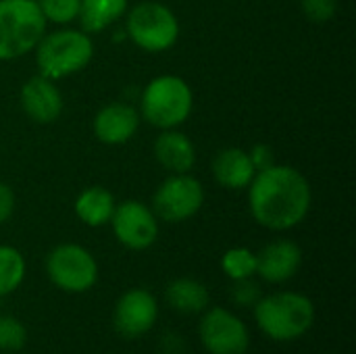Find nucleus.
Here are the masks:
<instances>
[{"label": "nucleus", "instance_id": "nucleus-15", "mask_svg": "<svg viewBox=\"0 0 356 354\" xmlns=\"http://www.w3.org/2000/svg\"><path fill=\"white\" fill-rule=\"evenodd\" d=\"M154 159L169 173H190L196 165V148L186 134L161 129L154 140Z\"/></svg>", "mask_w": 356, "mask_h": 354}, {"label": "nucleus", "instance_id": "nucleus-2", "mask_svg": "<svg viewBox=\"0 0 356 354\" xmlns=\"http://www.w3.org/2000/svg\"><path fill=\"white\" fill-rule=\"evenodd\" d=\"M254 321L275 342L298 340L315 323V305L300 292H275L257 303Z\"/></svg>", "mask_w": 356, "mask_h": 354}, {"label": "nucleus", "instance_id": "nucleus-7", "mask_svg": "<svg viewBox=\"0 0 356 354\" xmlns=\"http://www.w3.org/2000/svg\"><path fill=\"white\" fill-rule=\"evenodd\" d=\"M46 275L58 290L81 294L98 282V263L88 248L67 242L48 252Z\"/></svg>", "mask_w": 356, "mask_h": 354}, {"label": "nucleus", "instance_id": "nucleus-17", "mask_svg": "<svg viewBox=\"0 0 356 354\" xmlns=\"http://www.w3.org/2000/svg\"><path fill=\"white\" fill-rule=\"evenodd\" d=\"M115 207H117L115 196L102 186L86 188L83 192H79V196L73 202L77 219L90 227H102V225L111 223Z\"/></svg>", "mask_w": 356, "mask_h": 354}, {"label": "nucleus", "instance_id": "nucleus-14", "mask_svg": "<svg viewBox=\"0 0 356 354\" xmlns=\"http://www.w3.org/2000/svg\"><path fill=\"white\" fill-rule=\"evenodd\" d=\"M140 127V113L131 104L113 102L102 106L94 117V136L108 146L129 142Z\"/></svg>", "mask_w": 356, "mask_h": 354}, {"label": "nucleus", "instance_id": "nucleus-1", "mask_svg": "<svg viewBox=\"0 0 356 354\" xmlns=\"http://www.w3.org/2000/svg\"><path fill=\"white\" fill-rule=\"evenodd\" d=\"M313 204L309 179L294 167L271 165L257 171L248 186V209L252 219L271 230L288 232L300 225Z\"/></svg>", "mask_w": 356, "mask_h": 354}, {"label": "nucleus", "instance_id": "nucleus-8", "mask_svg": "<svg viewBox=\"0 0 356 354\" xmlns=\"http://www.w3.org/2000/svg\"><path fill=\"white\" fill-rule=\"evenodd\" d=\"M204 204V188L190 173H171L152 196V211L167 223L192 219Z\"/></svg>", "mask_w": 356, "mask_h": 354}, {"label": "nucleus", "instance_id": "nucleus-18", "mask_svg": "<svg viewBox=\"0 0 356 354\" xmlns=\"http://www.w3.org/2000/svg\"><path fill=\"white\" fill-rule=\"evenodd\" d=\"M165 298L169 303V307L181 315H196L202 313L209 307V290L204 284H200L198 280L192 277H179L173 280L167 290H165Z\"/></svg>", "mask_w": 356, "mask_h": 354}, {"label": "nucleus", "instance_id": "nucleus-16", "mask_svg": "<svg viewBox=\"0 0 356 354\" xmlns=\"http://www.w3.org/2000/svg\"><path fill=\"white\" fill-rule=\"evenodd\" d=\"M213 177L219 186L227 190H244L250 186L257 169L248 156V150L242 148H223L213 159Z\"/></svg>", "mask_w": 356, "mask_h": 354}, {"label": "nucleus", "instance_id": "nucleus-13", "mask_svg": "<svg viewBox=\"0 0 356 354\" xmlns=\"http://www.w3.org/2000/svg\"><path fill=\"white\" fill-rule=\"evenodd\" d=\"M302 265V250L292 240H275L257 255V273L269 284L292 280Z\"/></svg>", "mask_w": 356, "mask_h": 354}, {"label": "nucleus", "instance_id": "nucleus-20", "mask_svg": "<svg viewBox=\"0 0 356 354\" xmlns=\"http://www.w3.org/2000/svg\"><path fill=\"white\" fill-rule=\"evenodd\" d=\"M25 259L15 246L0 244V298L13 294L25 280Z\"/></svg>", "mask_w": 356, "mask_h": 354}, {"label": "nucleus", "instance_id": "nucleus-9", "mask_svg": "<svg viewBox=\"0 0 356 354\" xmlns=\"http://www.w3.org/2000/svg\"><path fill=\"white\" fill-rule=\"evenodd\" d=\"M198 336L209 354H246L250 346V332L246 323L221 307L202 315Z\"/></svg>", "mask_w": 356, "mask_h": 354}, {"label": "nucleus", "instance_id": "nucleus-19", "mask_svg": "<svg viewBox=\"0 0 356 354\" xmlns=\"http://www.w3.org/2000/svg\"><path fill=\"white\" fill-rule=\"evenodd\" d=\"M127 13V0H81L79 23L86 33H98L111 27Z\"/></svg>", "mask_w": 356, "mask_h": 354}, {"label": "nucleus", "instance_id": "nucleus-24", "mask_svg": "<svg viewBox=\"0 0 356 354\" xmlns=\"http://www.w3.org/2000/svg\"><path fill=\"white\" fill-rule=\"evenodd\" d=\"M300 8L311 23H327L338 13V0H300Z\"/></svg>", "mask_w": 356, "mask_h": 354}, {"label": "nucleus", "instance_id": "nucleus-21", "mask_svg": "<svg viewBox=\"0 0 356 354\" xmlns=\"http://www.w3.org/2000/svg\"><path fill=\"white\" fill-rule=\"evenodd\" d=\"M221 269L232 282L250 280L257 273V255L244 246L229 248L221 259Z\"/></svg>", "mask_w": 356, "mask_h": 354}, {"label": "nucleus", "instance_id": "nucleus-26", "mask_svg": "<svg viewBox=\"0 0 356 354\" xmlns=\"http://www.w3.org/2000/svg\"><path fill=\"white\" fill-rule=\"evenodd\" d=\"M15 213V192L10 186L0 182V225L6 223Z\"/></svg>", "mask_w": 356, "mask_h": 354}, {"label": "nucleus", "instance_id": "nucleus-25", "mask_svg": "<svg viewBox=\"0 0 356 354\" xmlns=\"http://www.w3.org/2000/svg\"><path fill=\"white\" fill-rule=\"evenodd\" d=\"M248 156L254 165L257 171H263L271 165H275V154H273V148L267 146V144H257L252 146V150H248Z\"/></svg>", "mask_w": 356, "mask_h": 354}, {"label": "nucleus", "instance_id": "nucleus-10", "mask_svg": "<svg viewBox=\"0 0 356 354\" xmlns=\"http://www.w3.org/2000/svg\"><path fill=\"white\" fill-rule=\"evenodd\" d=\"M117 242L129 250H146L159 238V217L138 200H125L115 207L111 217Z\"/></svg>", "mask_w": 356, "mask_h": 354}, {"label": "nucleus", "instance_id": "nucleus-4", "mask_svg": "<svg viewBox=\"0 0 356 354\" xmlns=\"http://www.w3.org/2000/svg\"><path fill=\"white\" fill-rule=\"evenodd\" d=\"M194 106V94L186 79L177 75H159L148 81L140 98V117L159 129H175L188 121Z\"/></svg>", "mask_w": 356, "mask_h": 354}, {"label": "nucleus", "instance_id": "nucleus-23", "mask_svg": "<svg viewBox=\"0 0 356 354\" xmlns=\"http://www.w3.org/2000/svg\"><path fill=\"white\" fill-rule=\"evenodd\" d=\"M27 342L25 325L15 317H0V351L2 353H17Z\"/></svg>", "mask_w": 356, "mask_h": 354}, {"label": "nucleus", "instance_id": "nucleus-11", "mask_svg": "<svg viewBox=\"0 0 356 354\" xmlns=\"http://www.w3.org/2000/svg\"><path fill=\"white\" fill-rule=\"evenodd\" d=\"M159 319V305L156 298L144 288H131L119 296L113 323L115 330L125 338H140L148 334Z\"/></svg>", "mask_w": 356, "mask_h": 354}, {"label": "nucleus", "instance_id": "nucleus-22", "mask_svg": "<svg viewBox=\"0 0 356 354\" xmlns=\"http://www.w3.org/2000/svg\"><path fill=\"white\" fill-rule=\"evenodd\" d=\"M46 23L67 25L79 17L81 0H40L38 2Z\"/></svg>", "mask_w": 356, "mask_h": 354}, {"label": "nucleus", "instance_id": "nucleus-6", "mask_svg": "<svg viewBox=\"0 0 356 354\" xmlns=\"http://www.w3.org/2000/svg\"><path fill=\"white\" fill-rule=\"evenodd\" d=\"M125 31L138 48L146 52H165L179 38V21L167 4L146 0L127 13Z\"/></svg>", "mask_w": 356, "mask_h": 354}, {"label": "nucleus", "instance_id": "nucleus-3", "mask_svg": "<svg viewBox=\"0 0 356 354\" xmlns=\"http://www.w3.org/2000/svg\"><path fill=\"white\" fill-rule=\"evenodd\" d=\"M33 52L40 75L58 81L86 69L94 56V42L83 29H58L44 33Z\"/></svg>", "mask_w": 356, "mask_h": 354}, {"label": "nucleus", "instance_id": "nucleus-12", "mask_svg": "<svg viewBox=\"0 0 356 354\" xmlns=\"http://www.w3.org/2000/svg\"><path fill=\"white\" fill-rule=\"evenodd\" d=\"M19 100H21V108L23 113L35 121V123H52L60 117L63 113V94L60 90L56 88V81L54 79H48L44 75H33L29 77L23 88H21V94H19Z\"/></svg>", "mask_w": 356, "mask_h": 354}, {"label": "nucleus", "instance_id": "nucleus-27", "mask_svg": "<svg viewBox=\"0 0 356 354\" xmlns=\"http://www.w3.org/2000/svg\"><path fill=\"white\" fill-rule=\"evenodd\" d=\"M33 2H40V0H33Z\"/></svg>", "mask_w": 356, "mask_h": 354}, {"label": "nucleus", "instance_id": "nucleus-5", "mask_svg": "<svg viewBox=\"0 0 356 354\" xmlns=\"http://www.w3.org/2000/svg\"><path fill=\"white\" fill-rule=\"evenodd\" d=\"M46 33V19L33 0H0V61L33 52Z\"/></svg>", "mask_w": 356, "mask_h": 354}]
</instances>
